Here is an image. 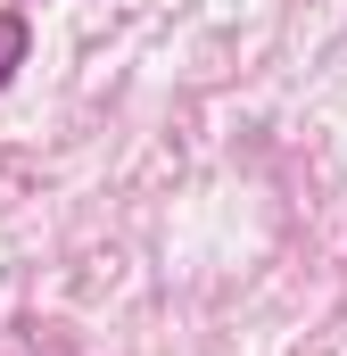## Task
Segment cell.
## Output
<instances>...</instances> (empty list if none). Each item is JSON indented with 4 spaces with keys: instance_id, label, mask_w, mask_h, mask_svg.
<instances>
[{
    "instance_id": "cell-1",
    "label": "cell",
    "mask_w": 347,
    "mask_h": 356,
    "mask_svg": "<svg viewBox=\"0 0 347 356\" xmlns=\"http://www.w3.org/2000/svg\"><path fill=\"white\" fill-rule=\"evenodd\" d=\"M25 50H33V25H25V8H0V91L17 83Z\"/></svg>"
}]
</instances>
